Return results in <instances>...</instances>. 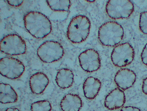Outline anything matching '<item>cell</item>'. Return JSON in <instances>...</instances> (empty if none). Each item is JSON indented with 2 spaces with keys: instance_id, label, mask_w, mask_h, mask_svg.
<instances>
[{
  "instance_id": "6da1fadb",
  "label": "cell",
  "mask_w": 147,
  "mask_h": 111,
  "mask_svg": "<svg viewBox=\"0 0 147 111\" xmlns=\"http://www.w3.org/2000/svg\"><path fill=\"white\" fill-rule=\"evenodd\" d=\"M24 20L26 30L37 39L45 38L52 31V24L49 19L40 12L27 13L24 16Z\"/></svg>"
},
{
  "instance_id": "7a4b0ae2",
  "label": "cell",
  "mask_w": 147,
  "mask_h": 111,
  "mask_svg": "<svg viewBox=\"0 0 147 111\" xmlns=\"http://www.w3.org/2000/svg\"><path fill=\"white\" fill-rule=\"evenodd\" d=\"M91 23L86 16L78 15L74 17L67 27V35L73 43H79L85 41L89 35Z\"/></svg>"
},
{
  "instance_id": "3957f363",
  "label": "cell",
  "mask_w": 147,
  "mask_h": 111,
  "mask_svg": "<svg viewBox=\"0 0 147 111\" xmlns=\"http://www.w3.org/2000/svg\"><path fill=\"white\" fill-rule=\"evenodd\" d=\"M123 26L115 21H108L102 25L98 30V39L105 46L113 47L120 43L123 38Z\"/></svg>"
},
{
  "instance_id": "277c9868",
  "label": "cell",
  "mask_w": 147,
  "mask_h": 111,
  "mask_svg": "<svg viewBox=\"0 0 147 111\" xmlns=\"http://www.w3.org/2000/svg\"><path fill=\"white\" fill-rule=\"evenodd\" d=\"M37 54L42 62L53 63L62 58L64 55V48L58 42L48 41L39 46Z\"/></svg>"
},
{
  "instance_id": "5b68a950",
  "label": "cell",
  "mask_w": 147,
  "mask_h": 111,
  "mask_svg": "<svg viewBox=\"0 0 147 111\" xmlns=\"http://www.w3.org/2000/svg\"><path fill=\"white\" fill-rule=\"evenodd\" d=\"M106 11L113 19L127 18L134 12V6L129 0H110L107 2Z\"/></svg>"
},
{
  "instance_id": "8992f818",
  "label": "cell",
  "mask_w": 147,
  "mask_h": 111,
  "mask_svg": "<svg viewBox=\"0 0 147 111\" xmlns=\"http://www.w3.org/2000/svg\"><path fill=\"white\" fill-rule=\"evenodd\" d=\"M135 58V50L129 43H125L115 47L111 55L113 64L118 67H123L130 64Z\"/></svg>"
},
{
  "instance_id": "52a82bcc",
  "label": "cell",
  "mask_w": 147,
  "mask_h": 111,
  "mask_svg": "<svg viewBox=\"0 0 147 111\" xmlns=\"http://www.w3.org/2000/svg\"><path fill=\"white\" fill-rule=\"evenodd\" d=\"M1 51L9 55L24 54L26 51V44L22 37L16 34L7 35L0 42Z\"/></svg>"
},
{
  "instance_id": "ba28073f",
  "label": "cell",
  "mask_w": 147,
  "mask_h": 111,
  "mask_svg": "<svg viewBox=\"0 0 147 111\" xmlns=\"http://www.w3.org/2000/svg\"><path fill=\"white\" fill-rule=\"evenodd\" d=\"M25 70L22 62L11 57H5L0 60V72L4 76L11 79L20 77Z\"/></svg>"
},
{
  "instance_id": "9c48e42d",
  "label": "cell",
  "mask_w": 147,
  "mask_h": 111,
  "mask_svg": "<svg viewBox=\"0 0 147 111\" xmlns=\"http://www.w3.org/2000/svg\"><path fill=\"white\" fill-rule=\"evenodd\" d=\"M79 64L84 70L92 72L98 70L101 66V60L99 53L93 49H86L78 57Z\"/></svg>"
},
{
  "instance_id": "30bf717a",
  "label": "cell",
  "mask_w": 147,
  "mask_h": 111,
  "mask_svg": "<svg viewBox=\"0 0 147 111\" xmlns=\"http://www.w3.org/2000/svg\"><path fill=\"white\" fill-rule=\"evenodd\" d=\"M136 75L132 70L122 69L116 73L114 81L120 89L126 90L133 86L136 81Z\"/></svg>"
},
{
  "instance_id": "8fae6325",
  "label": "cell",
  "mask_w": 147,
  "mask_h": 111,
  "mask_svg": "<svg viewBox=\"0 0 147 111\" xmlns=\"http://www.w3.org/2000/svg\"><path fill=\"white\" fill-rule=\"evenodd\" d=\"M125 102V95L124 91L119 88H116L107 95L104 106L109 110H114L122 107Z\"/></svg>"
},
{
  "instance_id": "7c38bea8",
  "label": "cell",
  "mask_w": 147,
  "mask_h": 111,
  "mask_svg": "<svg viewBox=\"0 0 147 111\" xmlns=\"http://www.w3.org/2000/svg\"><path fill=\"white\" fill-rule=\"evenodd\" d=\"M49 83L47 76L42 72H37L32 75L29 80L31 91L35 94L42 93Z\"/></svg>"
},
{
  "instance_id": "4fadbf2b",
  "label": "cell",
  "mask_w": 147,
  "mask_h": 111,
  "mask_svg": "<svg viewBox=\"0 0 147 111\" xmlns=\"http://www.w3.org/2000/svg\"><path fill=\"white\" fill-rule=\"evenodd\" d=\"M101 87V83L99 79L92 76L87 78L83 86L84 96L89 99H95L99 93Z\"/></svg>"
},
{
  "instance_id": "5bb4252c",
  "label": "cell",
  "mask_w": 147,
  "mask_h": 111,
  "mask_svg": "<svg viewBox=\"0 0 147 111\" xmlns=\"http://www.w3.org/2000/svg\"><path fill=\"white\" fill-rule=\"evenodd\" d=\"M82 101L79 95L74 94L66 95L60 102L63 111H79L82 107Z\"/></svg>"
},
{
  "instance_id": "9a60e30c",
  "label": "cell",
  "mask_w": 147,
  "mask_h": 111,
  "mask_svg": "<svg viewBox=\"0 0 147 111\" xmlns=\"http://www.w3.org/2000/svg\"><path fill=\"white\" fill-rule=\"evenodd\" d=\"M55 82L59 87L62 89L71 87L74 83L72 71L66 68L60 69L56 74Z\"/></svg>"
},
{
  "instance_id": "2e32d148",
  "label": "cell",
  "mask_w": 147,
  "mask_h": 111,
  "mask_svg": "<svg viewBox=\"0 0 147 111\" xmlns=\"http://www.w3.org/2000/svg\"><path fill=\"white\" fill-rule=\"evenodd\" d=\"M18 95L16 91L9 84L0 83V102L3 104L17 102Z\"/></svg>"
},
{
  "instance_id": "e0dca14e",
  "label": "cell",
  "mask_w": 147,
  "mask_h": 111,
  "mask_svg": "<svg viewBox=\"0 0 147 111\" xmlns=\"http://www.w3.org/2000/svg\"><path fill=\"white\" fill-rule=\"evenodd\" d=\"M48 5L52 10L59 12H68L71 6L70 1H47Z\"/></svg>"
},
{
  "instance_id": "ac0fdd59",
  "label": "cell",
  "mask_w": 147,
  "mask_h": 111,
  "mask_svg": "<svg viewBox=\"0 0 147 111\" xmlns=\"http://www.w3.org/2000/svg\"><path fill=\"white\" fill-rule=\"evenodd\" d=\"M30 109L31 111H51L52 106L48 101H39L32 103Z\"/></svg>"
},
{
  "instance_id": "d6986e66",
  "label": "cell",
  "mask_w": 147,
  "mask_h": 111,
  "mask_svg": "<svg viewBox=\"0 0 147 111\" xmlns=\"http://www.w3.org/2000/svg\"><path fill=\"white\" fill-rule=\"evenodd\" d=\"M139 26L141 32L147 35V12H143L140 14Z\"/></svg>"
},
{
  "instance_id": "ffe728a7",
  "label": "cell",
  "mask_w": 147,
  "mask_h": 111,
  "mask_svg": "<svg viewBox=\"0 0 147 111\" xmlns=\"http://www.w3.org/2000/svg\"><path fill=\"white\" fill-rule=\"evenodd\" d=\"M141 59L142 62L145 65L147 66V43L144 46L141 53Z\"/></svg>"
},
{
  "instance_id": "44dd1931",
  "label": "cell",
  "mask_w": 147,
  "mask_h": 111,
  "mask_svg": "<svg viewBox=\"0 0 147 111\" xmlns=\"http://www.w3.org/2000/svg\"><path fill=\"white\" fill-rule=\"evenodd\" d=\"M8 5L11 6L19 7L23 4L24 1H19V0H15V1H7Z\"/></svg>"
},
{
  "instance_id": "7402d4cb",
  "label": "cell",
  "mask_w": 147,
  "mask_h": 111,
  "mask_svg": "<svg viewBox=\"0 0 147 111\" xmlns=\"http://www.w3.org/2000/svg\"><path fill=\"white\" fill-rule=\"evenodd\" d=\"M120 111H141V110L139 108L135 107L129 106L125 107L121 109Z\"/></svg>"
},
{
  "instance_id": "603a6c76",
  "label": "cell",
  "mask_w": 147,
  "mask_h": 111,
  "mask_svg": "<svg viewBox=\"0 0 147 111\" xmlns=\"http://www.w3.org/2000/svg\"><path fill=\"white\" fill-rule=\"evenodd\" d=\"M142 90L144 94L147 95V77L144 79L143 81Z\"/></svg>"
},
{
  "instance_id": "cb8c5ba5",
  "label": "cell",
  "mask_w": 147,
  "mask_h": 111,
  "mask_svg": "<svg viewBox=\"0 0 147 111\" xmlns=\"http://www.w3.org/2000/svg\"><path fill=\"white\" fill-rule=\"evenodd\" d=\"M5 111H20L18 108H7L6 110H5Z\"/></svg>"
},
{
  "instance_id": "d4e9b609",
  "label": "cell",
  "mask_w": 147,
  "mask_h": 111,
  "mask_svg": "<svg viewBox=\"0 0 147 111\" xmlns=\"http://www.w3.org/2000/svg\"><path fill=\"white\" fill-rule=\"evenodd\" d=\"M88 1V2H94L95 1Z\"/></svg>"
}]
</instances>
